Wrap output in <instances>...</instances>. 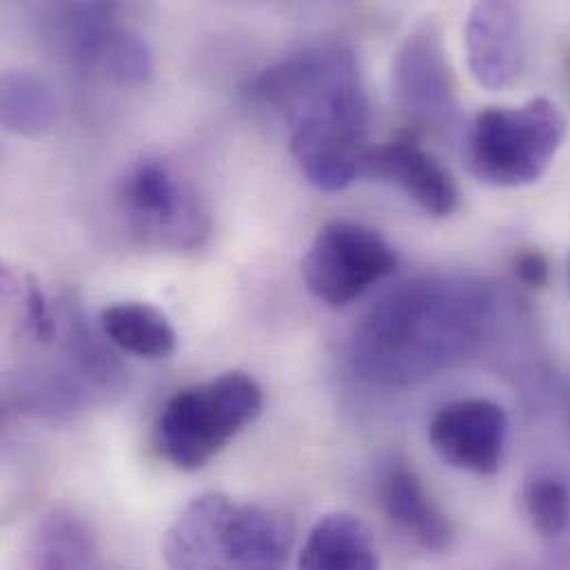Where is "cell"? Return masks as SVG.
Segmentation results:
<instances>
[{"label":"cell","instance_id":"15","mask_svg":"<svg viewBox=\"0 0 570 570\" xmlns=\"http://www.w3.org/2000/svg\"><path fill=\"white\" fill-rule=\"evenodd\" d=\"M100 331L118 348L147 360L169 357L178 342L171 320L147 302H116L102 308Z\"/></svg>","mask_w":570,"mask_h":570},{"label":"cell","instance_id":"14","mask_svg":"<svg viewBox=\"0 0 570 570\" xmlns=\"http://www.w3.org/2000/svg\"><path fill=\"white\" fill-rule=\"evenodd\" d=\"M297 570H380L368 527L351 513H326L308 531Z\"/></svg>","mask_w":570,"mask_h":570},{"label":"cell","instance_id":"19","mask_svg":"<svg viewBox=\"0 0 570 570\" xmlns=\"http://www.w3.org/2000/svg\"><path fill=\"white\" fill-rule=\"evenodd\" d=\"M24 308H27V324L38 342H51L58 335V322L47 304V297L40 285L29 278L24 285Z\"/></svg>","mask_w":570,"mask_h":570},{"label":"cell","instance_id":"3","mask_svg":"<svg viewBox=\"0 0 570 570\" xmlns=\"http://www.w3.org/2000/svg\"><path fill=\"white\" fill-rule=\"evenodd\" d=\"M295 531L285 513L225 493H203L163 538L169 570H285Z\"/></svg>","mask_w":570,"mask_h":570},{"label":"cell","instance_id":"17","mask_svg":"<svg viewBox=\"0 0 570 570\" xmlns=\"http://www.w3.org/2000/svg\"><path fill=\"white\" fill-rule=\"evenodd\" d=\"M96 544L89 527L67 511L47 515L33 540V569L85 570L91 564Z\"/></svg>","mask_w":570,"mask_h":570},{"label":"cell","instance_id":"18","mask_svg":"<svg viewBox=\"0 0 570 570\" xmlns=\"http://www.w3.org/2000/svg\"><path fill=\"white\" fill-rule=\"evenodd\" d=\"M524 507L540 538L553 540L569 529L570 493L560 478L549 473L531 475L524 484Z\"/></svg>","mask_w":570,"mask_h":570},{"label":"cell","instance_id":"13","mask_svg":"<svg viewBox=\"0 0 570 570\" xmlns=\"http://www.w3.org/2000/svg\"><path fill=\"white\" fill-rule=\"evenodd\" d=\"M380 504L384 515L420 549L444 553L455 540V529L435 504L409 462L393 460L380 478Z\"/></svg>","mask_w":570,"mask_h":570},{"label":"cell","instance_id":"20","mask_svg":"<svg viewBox=\"0 0 570 570\" xmlns=\"http://www.w3.org/2000/svg\"><path fill=\"white\" fill-rule=\"evenodd\" d=\"M515 276L520 278L522 285L531 286V288H544L551 278V267H549L547 256L540 254L538 249L522 252L515 258Z\"/></svg>","mask_w":570,"mask_h":570},{"label":"cell","instance_id":"4","mask_svg":"<svg viewBox=\"0 0 570 570\" xmlns=\"http://www.w3.org/2000/svg\"><path fill=\"white\" fill-rule=\"evenodd\" d=\"M263 406L261 384L243 371L185 386L165 402L156 420V446L171 466L200 471L258 420Z\"/></svg>","mask_w":570,"mask_h":570},{"label":"cell","instance_id":"6","mask_svg":"<svg viewBox=\"0 0 570 570\" xmlns=\"http://www.w3.org/2000/svg\"><path fill=\"white\" fill-rule=\"evenodd\" d=\"M120 200L129 229L149 245L191 252L209 236L212 223L200 198L160 160L131 165Z\"/></svg>","mask_w":570,"mask_h":570},{"label":"cell","instance_id":"5","mask_svg":"<svg viewBox=\"0 0 570 570\" xmlns=\"http://www.w3.org/2000/svg\"><path fill=\"white\" fill-rule=\"evenodd\" d=\"M564 138L567 120L547 98L489 107L466 127L464 163L484 185L527 187L549 171Z\"/></svg>","mask_w":570,"mask_h":570},{"label":"cell","instance_id":"11","mask_svg":"<svg viewBox=\"0 0 570 570\" xmlns=\"http://www.w3.org/2000/svg\"><path fill=\"white\" fill-rule=\"evenodd\" d=\"M362 178L393 183L433 218H446L460 205V189L451 171L413 136L371 145Z\"/></svg>","mask_w":570,"mask_h":570},{"label":"cell","instance_id":"7","mask_svg":"<svg viewBox=\"0 0 570 570\" xmlns=\"http://www.w3.org/2000/svg\"><path fill=\"white\" fill-rule=\"evenodd\" d=\"M397 267L393 247L355 220H331L313 238L304 261L306 288L328 306H344Z\"/></svg>","mask_w":570,"mask_h":570},{"label":"cell","instance_id":"2","mask_svg":"<svg viewBox=\"0 0 570 570\" xmlns=\"http://www.w3.org/2000/svg\"><path fill=\"white\" fill-rule=\"evenodd\" d=\"M493 291L471 278H417L373 304L351 340L360 377L409 386L466 355L493 313Z\"/></svg>","mask_w":570,"mask_h":570},{"label":"cell","instance_id":"16","mask_svg":"<svg viewBox=\"0 0 570 570\" xmlns=\"http://www.w3.org/2000/svg\"><path fill=\"white\" fill-rule=\"evenodd\" d=\"M0 118L11 134L38 138L56 120V98L49 85L33 71L13 69L0 80Z\"/></svg>","mask_w":570,"mask_h":570},{"label":"cell","instance_id":"8","mask_svg":"<svg viewBox=\"0 0 570 570\" xmlns=\"http://www.w3.org/2000/svg\"><path fill=\"white\" fill-rule=\"evenodd\" d=\"M393 96L417 131L451 134L460 120L458 85L442 31L435 22L415 27L393 60Z\"/></svg>","mask_w":570,"mask_h":570},{"label":"cell","instance_id":"9","mask_svg":"<svg viewBox=\"0 0 570 570\" xmlns=\"http://www.w3.org/2000/svg\"><path fill=\"white\" fill-rule=\"evenodd\" d=\"M509 420L500 404L484 397L455 400L438 409L429 424V442L453 469L493 475L502 466Z\"/></svg>","mask_w":570,"mask_h":570},{"label":"cell","instance_id":"1","mask_svg":"<svg viewBox=\"0 0 570 570\" xmlns=\"http://www.w3.org/2000/svg\"><path fill=\"white\" fill-rule=\"evenodd\" d=\"M252 96L291 127V151L322 191H342L362 178L371 149V107L355 51L342 40H317L265 69Z\"/></svg>","mask_w":570,"mask_h":570},{"label":"cell","instance_id":"10","mask_svg":"<svg viewBox=\"0 0 570 570\" xmlns=\"http://www.w3.org/2000/svg\"><path fill=\"white\" fill-rule=\"evenodd\" d=\"M65 33L73 56L107 82L140 87L154 73L147 40L134 29L114 22L111 7H73L67 16Z\"/></svg>","mask_w":570,"mask_h":570},{"label":"cell","instance_id":"12","mask_svg":"<svg viewBox=\"0 0 570 570\" xmlns=\"http://www.w3.org/2000/svg\"><path fill=\"white\" fill-rule=\"evenodd\" d=\"M469 69L489 91L511 87L524 67V20L515 4L475 2L464 27Z\"/></svg>","mask_w":570,"mask_h":570}]
</instances>
